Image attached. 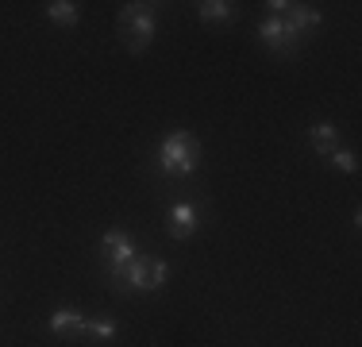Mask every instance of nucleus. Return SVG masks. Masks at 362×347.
<instances>
[{
	"label": "nucleus",
	"instance_id": "nucleus-1",
	"mask_svg": "<svg viewBox=\"0 0 362 347\" xmlns=\"http://www.w3.org/2000/svg\"><path fill=\"white\" fill-rule=\"evenodd\" d=\"M154 166H158V174H166V178H189V174L201 166V139L193 132H170L158 147Z\"/></svg>",
	"mask_w": 362,
	"mask_h": 347
},
{
	"label": "nucleus",
	"instance_id": "nucleus-13",
	"mask_svg": "<svg viewBox=\"0 0 362 347\" xmlns=\"http://www.w3.org/2000/svg\"><path fill=\"white\" fill-rule=\"evenodd\" d=\"M89 336L93 340H112L116 336V320H108V317H100V320H89Z\"/></svg>",
	"mask_w": 362,
	"mask_h": 347
},
{
	"label": "nucleus",
	"instance_id": "nucleus-8",
	"mask_svg": "<svg viewBox=\"0 0 362 347\" xmlns=\"http://www.w3.org/2000/svg\"><path fill=\"white\" fill-rule=\"evenodd\" d=\"M50 332L54 336H66V340H81V336H89V320H85L81 309H54L50 312Z\"/></svg>",
	"mask_w": 362,
	"mask_h": 347
},
{
	"label": "nucleus",
	"instance_id": "nucleus-7",
	"mask_svg": "<svg viewBox=\"0 0 362 347\" xmlns=\"http://www.w3.org/2000/svg\"><path fill=\"white\" fill-rule=\"evenodd\" d=\"M197 228H201V212H197V205H189V201H177L174 208H170V216H166V232H170V239H189V236H197Z\"/></svg>",
	"mask_w": 362,
	"mask_h": 347
},
{
	"label": "nucleus",
	"instance_id": "nucleus-4",
	"mask_svg": "<svg viewBox=\"0 0 362 347\" xmlns=\"http://www.w3.org/2000/svg\"><path fill=\"white\" fill-rule=\"evenodd\" d=\"M100 255H105V263H108V282L119 285V274H124V266L132 263L139 251H135V239L127 236V232L112 228V232H105V236H100Z\"/></svg>",
	"mask_w": 362,
	"mask_h": 347
},
{
	"label": "nucleus",
	"instance_id": "nucleus-2",
	"mask_svg": "<svg viewBox=\"0 0 362 347\" xmlns=\"http://www.w3.org/2000/svg\"><path fill=\"white\" fill-rule=\"evenodd\" d=\"M158 31V8L154 4H124L119 8V39L132 55H143Z\"/></svg>",
	"mask_w": 362,
	"mask_h": 347
},
{
	"label": "nucleus",
	"instance_id": "nucleus-12",
	"mask_svg": "<svg viewBox=\"0 0 362 347\" xmlns=\"http://www.w3.org/2000/svg\"><path fill=\"white\" fill-rule=\"evenodd\" d=\"M327 162H332L335 170H343V174H355L358 170V154L355 151H343V147H335V151L327 154Z\"/></svg>",
	"mask_w": 362,
	"mask_h": 347
},
{
	"label": "nucleus",
	"instance_id": "nucleus-6",
	"mask_svg": "<svg viewBox=\"0 0 362 347\" xmlns=\"http://www.w3.org/2000/svg\"><path fill=\"white\" fill-rule=\"evenodd\" d=\"M258 39H262V47L266 50H274V55H281V58H289V55H297V42L289 39V31H286V23H281V16H266L262 23H258Z\"/></svg>",
	"mask_w": 362,
	"mask_h": 347
},
{
	"label": "nucleus",
	"instance_id": "nucleus-9",
	"mask_svg": "<svg viewBox=\"0 0 362 347\" xmlns=\"http://www.w3.org/2000/svg\"><path fill=\"white\" fill-rule=\"evenodd\" d=\"M308 143H313L316 154H324V159H327V154L339 147V127H335L332 120H320V124L308 127Z\"/></svg>",
	"mask_w": 362,
	"mask_h": 347
},
{
	"label": "nucleus",
	"instance_id": "nucleus-11",
	"mask_svg": "<svg viewBox=\"0 0 362 347\" xmlns=\"http://www.w3.org/2000/svg\"><path fill=\"white\" fill-rule=\"evenodd\" d=\"M47 20L58 23V28H74V23L81 20V4H74V0H50V4H47Z\"/></svg>",
	"mask_w": 362,
	"mask_h": 347
},
{
	"label": "nucleus",
	"instance_id": "nucleus-5",
	"mask_svg": "<svg viewBox=\"0 0 362 347\" xmlns=\"http://www.w3.org/2000/svg\"><path fill=\"white\" fill-rule=\"evenodd\" d=\"M281 23H286L289 39L297 42V47H305L308 35H313V31L324 23V16H320V8H313V4H293L289 12L281 16Z\"/></svg>",
	"mask_w": 362,
	"mask_h": 347
},
{
	"label": "nucleus",
	"instance_id": "nucleus-3",
	"mask_svg": "<svg viewBox=\"0 0 362 347\" xmlns=\"http://www.w3.org/2000/svg\"><path fill=\"white\" fill-rule=\"evenodd\" d=\"M170 278V266L162 263V258H151V255H135L132 263L124 266V274H119V293H151V290H162Z\"/></svg>",
	"mask_w": 362,
	"mask_h": 347
},
{
	"label": "nucleus",
	"instance_id": "nucleus-10",
	"mask_svg": "<svg viewBox=\"0 0 362 347\" xmlns=\"http://www.w3.org/2000/svg\"><path fill=\"white\" fill-rule=\"evenodd\" d=\"M197 16H201L204 23H231L235 20V4H231V0H201V4H197Z\"/></svg>",
	"mask_w": 362,
	"mask_h": 347
}]
</instances>
